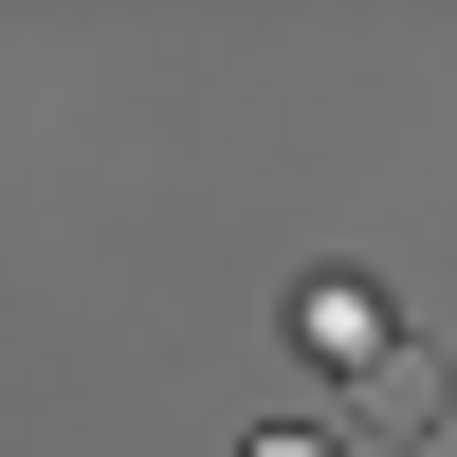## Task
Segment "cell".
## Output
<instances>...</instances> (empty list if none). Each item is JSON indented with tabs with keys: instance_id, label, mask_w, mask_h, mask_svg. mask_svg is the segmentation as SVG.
<instances>
[{
	"instance_id": "obj_2",
	"label": "cell",
	"mask_w": 457,
	"mask_h": 457,
	"mask_svg": "<svg viewBox=\"0 0 457 457\" xmlns=\"http://www.w3.org/2000/svg\"><path fill=\"white\" fill-rule=\"evenodd\" d=\"M293 329H312V348H329V366H366V348H385V312H366V293H348V275H329V293H293Z\"/></svg>"
},
{
	"instance_id": "obj_1",
	"label": "cell",
	"mask_w": 457,
	"mask_h": 457,
	"mask_svg": "<svg viewBox=\"0 0 457 457\" xmlns=\"http://www.w3.org/2000/svg\"><path fill=\"white\" fill-rule=\"evenodd\" d=\"M439 421H457V366H439V348H403V329H385V348L348 366V421H329V457H421Z\"/></svg>"
},
{
	"instance_id": "obj_3",
	"label": "cell",
	"mask_w": 457,
	"mask_h": 457,
	"mask_svg": "<svg viewBox=\"0 0 457 457\" xmlns=\"http://www.w3.org/2000/svg\"><path fill=\"white\" fill-rule=\"evenodd\" d=\"M256 457H329V439H312V421H275V439H256Z\"/></svg>"
}]
</instances>
